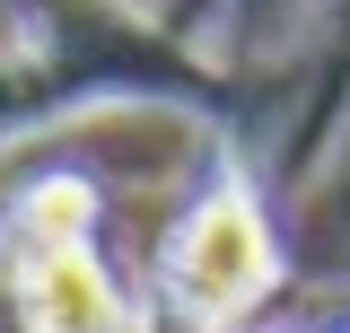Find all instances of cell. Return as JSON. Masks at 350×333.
I'll use <instances>...</instances> for the list:
<instances>
[{"mask_svg":"<svg viewBox=\"0 0 350 333\" xmlns=\"http://www.w3.org/2000/svg\"><path fill=\"white\" fill-rule=\"evenodd\" d=\"M271 281V237L245 193H219V202L193 210V228L175 237V290L202 316H237L254 307V290Z\"/></svg>","mask_w":350,"mask_h":333,"instance_id":"6da1fadb","label":"cell"},{"mask_svg":"<svg viewBox=\"0 0 350 333\" xmlns=\"http://www.w3.org/2000/svg\"><path fill=\"white\" fill-rule=\"evenodd\" d=\"M18 298H27V333H131V307L114 298V281L96 272V254L79 237L27 254Z\"/></svg>","mask_w":350,"mask_h":333,"instance_id":"7a4b0ae2","label":"cell"},{"mask_svg":"<svg viewBox=\"0 0 350 333\" xmlns=\"http://www.w3.org/2000/svg\"><path fill=\"white\" fill-rule=\"evenodd\" d=\"M79 228H88V193L79 184H44L36 202H27V254L36 246H70Z\"/></svg>","mask_w":350,"mask_h":333,"instance_id":"3957f363","label":"cell"}]
</instances>
